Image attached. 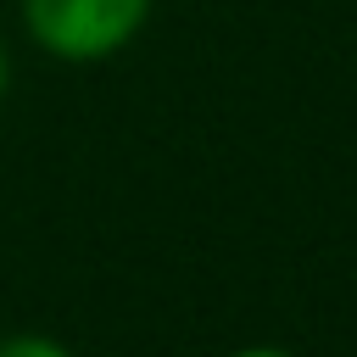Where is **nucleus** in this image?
Segmentation results:
<instances>
[{
  "label": "nucleus",
  "mask_w": 357,
  "mask_h": 357,
  "mask_svg": "<svg viewBox=\"0 0 357 357\" xmlns=\"http://www.w3.org/2000/svg\"><path fill=\"white\" fill-rule=\"evenodd\" d=\"M223 357H296L290 346H273V340H251V346H234V351H223Z\"/></svg>",
  "instance_id": "nucleus-3"
},
{
  "label": "nucleus",
  "mask_w": 357,
  "mask_h": 357,
  "mask_svg": "<svg viewBox=\"0 0 357 357\" xmlns=\"http://www.w3.org/2000/svg\"><path fill=\"white\" fill-rule=\"evenodd\" d=\"M0 357H73V346L45 329H11L0 335Z\"/></svg>",
  "instance_id": "nucleus-2"
},
{
  "label": "nucleus",
  "mask_w": 357,
  "mask_h": 357,
  "mask_svg": "<svg viewBox=\"0 0 357 357\" xmlns=\"http://www.w3.org/2000/svg\"><path fill=\"white\" fill-rule=\"evenodd\" d=\"M151 11L156 0H17L22 39L61 67H100L123 56L145 33Z\"/></svg>",
  "instance_id": "nucleus-1"
},
{
  "label": "nucleus",
  "mask_w": 357,
  "mask_h": 357,
  "mask_svg": "<svg viewBox=\"0 0 357 357\" xmlns=\"http://www.w3.org/2000/svg\"><path fill=\"white\" fill-rule=\"evenodd\" d=\"M11 78H17V61H11V45H6V33H0V106H6V95H11Z\"/></svg>",
  "instance_id": "nucleus-4"
}]
</instances>
